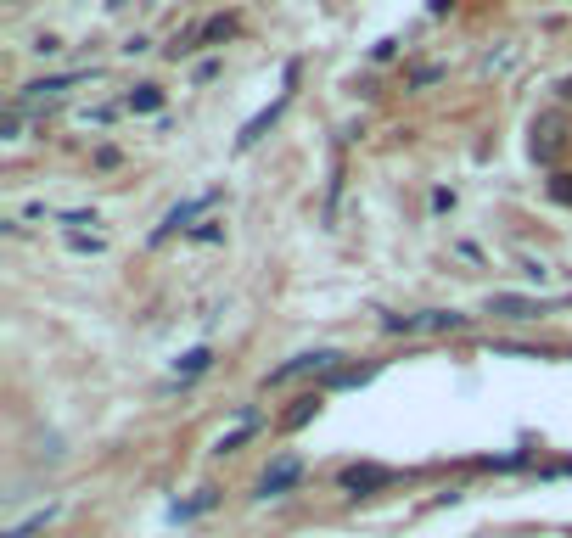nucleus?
I'll list each match as a JSON object with an SVG mask.
<instances>
[{
	"mask_svg": "<svg viewBox=\"0 0 572 538\" xmlns=\"http://www.w3.org/2000/svg\"><path fill=\"white\" fill-rule=\"evenodd\" d=\"M230 34H236V17H208V23H197V29H186L174 40V57H191V51H202V45H214V40H230Z\"/></svg>",
	"mask_w": 572,
	"mask_h": 538,
	"instance_id": "1",
	"label": "nucleus"
},
{
	"mask_svg": "<svg viewBox=\"0 0 572 538\" xmlns=\"http://www.w3.org/2000/svg\"><path fill=\"white\" fill-rule=\"evenodd\" d=\"M337 359L343 354H331V348H320V354H298L292 365H281V370H270V387H281V382H298V376H309V370H337Z\"/></svg>",
	"mask_w": 572,
	"mask_h": 538,
	"instance_id": "2",
	"label": "nucleus"
},
{
	"mask_svg": "<svg viewBox=\"0 0 572 538\" xmlns=\"http://www.w3.org/2000/svg\"><path fill=\"white\" fill-rule=\"evenodd\" d=\"M214 202H219V191H202V197H191V202H180V208H174V213H169V219H163V225H158V230H152V241H169V236H174V230H186V225H191V219H197V213H202V208H214Z\"/></svg>",
	"mask_w": 572,
	"mask_h": 538,
	"instance_id": "3",
	"label": "nucleus"
},
{
	"mask_svg": "<svg viewBox=\"0 0 572 538\" xmlns=\"http://www.w3.org/2000/svg\"><path fill=\"white\" fill-rule=\"evenodd\" d=\"M298 477H303V466L292 460V454H286V460H275V466L258 477V494H264V499H270V494H286V488H292Z\"/></svg>",
	"mask_w": 572,
	"mask_h": 538,
	"instance_id": "4",
	"label": "nucleus"
},
{
	"mask_svg": "<svg viewBox=\"0 0 572 538\" xmlns=\"http://www.w3.org/2000/svg\"><path fill=\"white\" fill-rule=\"evenodd\" d=\"M387 482H393V471H387V466H348L343 471L348 494H371V488H387Z\"/></svg>",
	"mask_w": 572,
	"mask_h": 538,
	"instance_id": "5",
	"label": "nucleus"
},
{
	"mask_svg": "<svg viewBox=\"0 0 572 538\" xmlns=\"http://www.w3.org/2000/svg\"><path fill=\"white\" fill-rule=\"evenodd\" d=\"M79 79H85V73H62V79H40V85H29V90H23V96L12 101V107H29V101H57L62 90H73V85H79Z\"/></svg>",
	"mask_w": 572,
	"mask_h": 538,
	"instance_id": "6",
	"label": "nucleus"
},
{
	"mask_svg": "<svg viewBox=\"0 0 572 538\" xmlns=\"http://www.w3.org/2000/svg\"><path fill=\"white\" fill-rule=\"evenodd\" d=\"M286 101H292V90H281V96H275V101H270V107H264V113H258V118H253V124H247V129H242V146H253V141H258V135H264V129H270V124H275V118H281V113H286Z\"/></svg>",
	"mask_w": 572,
	"mask_h": 538,
	"instance_id": "7",
	"label": "nucleus"
},
{
	"mask_svg": "<svg viewBox=\"0 0 572 538\" xmlns=\"http://www.w3.org/2000/svg\"><path fill=\"white\" fill-rule=\"evenodd\" d=\"M533 152H539V157H556L561 152V118H544V124L533 129Z\"/></svg>",
	"mask_w": 572,
	"mask_h": 538,
	"instance_id": "8",
	"label": "nucleus"
},
{
	"mask_svg": "<svg viewBox=\"0 0 572 538\" xmlns=\"http://www.w3.org/2000/svg\"><path fill=\"white\" fill-rule=\"evenodd\" d=\"M544 303H533V298H494V314H505V320H533Z\"/></svg>",
	"mask_w": 572,
	"mask_h": 538,
	"instance_id": "9",
	"label": "nucleus"
},
{
	"mask_svg": "<svg viewBox=\"0 0 572 538\" xmlns=\"http://www.w3.org/2000/svg\"><path fill=\"white\" fill-rule=\"evenodd\" d=\"M158 107H163L158 85H135V90H129V113H158Z\"/></svg>",
	"mask_w": 572,
	"mask_h": 538,
	"instance_id": "10",
	"label": "nucleus"
},
{
	"mask_svg": "<svg viewBox=\"0 0 572 538\" xmlns=\"http://www.w3.org/2000/svg\"><path fill=\"white\" fill-rule=\"evenodd\" d=\"M315 415H320V393H309V398H298V410H292V415H286V432H298V426H309V421H315Z\"/></svg>",
	"mask_w": 572,
	"mask_h": 538,
	"instance_id": "11",
	"label": "nucleus"
},
{
	"mask_svg": "<svg viewBox=\"0 0 572 538\" xmlns=\"http://www.w3.org/2000/svg\"><path fill=\"white\" fill-rule=\"evenodd\" d=\"M51 516H57V510L45 505L40 516H29V522H17V527H12V533H6V538H34V533H45V527H51Z\"/></svg>",
	"mask_w": 572,
	"mask_h": 538,
	"instance_id": "12",
	"label": "nucleus"
},
{
	"mask_svg": "<svg viewBox=\"0 0 572 538\" xmlns=\"http://www.w3.org/2000/svg\"><path fill=\"white\" fill-rule=\"evenodd\" d=\"M208 359H214L208 348H191V354H186V365H180V376H202V370H208Z\"/></svg>",
	"mask_w": 572,
	"mask_h": 538,
	"instance_id": "13",
	"label": "nucleus"
},
{
	"mask_svg": "<svg viewBox=\"0 0 572 538\" xmlns=\"http://www.w3.org/2000/svg\"><path fill=\"white\" fill-rule=\"evenodd\" d=\"M556 197H561V202H572V185H567V174L556 180Z\"/></svg>",
	"mask_w": 572,
	"mask_h": 538,
	"instance_id": "14",
	"label": "nucleus"
}]
</instances>
